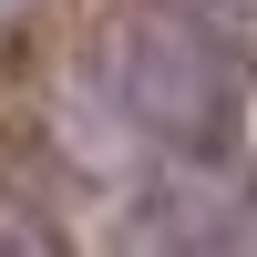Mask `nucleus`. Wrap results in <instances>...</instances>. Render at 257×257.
<instances>
[{
    "label": "nucleus",
    "mask_w": 257,
    "mask_h": 257,
    "mask_svg": "<svg viewBox=\"0 0 257 257\" xmlns=\"http://www.w3.org/2000/svg\"><path fill=\"white\" fill-rule=\"evenodd\" d=\"M113 93L144 134L165 144H216L226 134V72H216V41L185 31L175 11H144L113 31Z\"/></svg>",
    "instance_id": "nucleus-1"
},
{
    "label": "nucleus",
    "mask_w": 257,
    "mask_h": 257,
    "mask_svg": "<svg viewBox=\"0 0 257 257\" xmlns=\"http://www.w3.org/2000/svg\"><path fill=\"white\" fill-rule=\"evenodd\" d=\"M0 257H72V247H62V237H52L41 216H21V206H0Z\"/></svg>",
    "instance_id": "nucleus-2"
},
{
    "label": "nucleus",
    "mask_w": 257,
    "mask_h": 257,
    "mask_svg": "<svg viewBox=\"0 0 257 257\" xmlns=\"http://www.w3.org/2000/svg\"><path fill=\"white\" fill-rule=\"evenodd\" d=\"M134 257H185V247L165 237V216H144V226H134Z\"/></svg>",
    "instance_id": "nucleus-3"
}]
</instances>
